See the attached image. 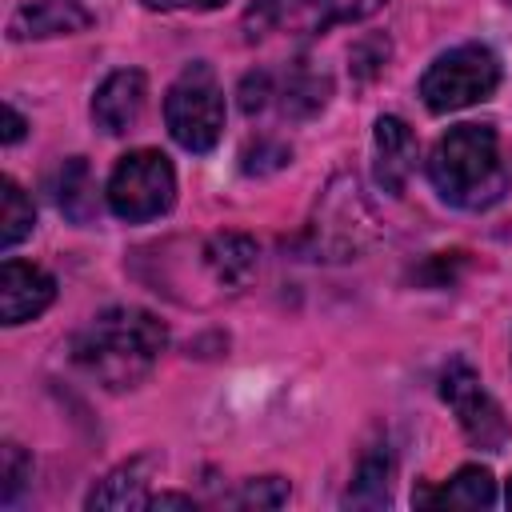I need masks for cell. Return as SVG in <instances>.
Instances as JSON below:
<instances>
[{
	"label": "cell",
	"mask_w": 512,
	"mask_h": 512,
	"mask_svg": "<svg viewBox=\"0 0 512 512\" xmlns=\"http://www.w3.org/2000/svg\"><path fill=\"white\" fill-rule=\"evenodd\" d=\"M164 344H168V328L152 312L116 304V308H104L100 316H92L76 332L72 360L96 384L124 392V388H136L152 372Z\"/></svg>",
	"instance_id": "6da1fadb"
},
{
	"label": "cell",
	"mask_w": 512,
	"mask_h": 512,
	"mask_svg": "<svg viewBox=\"0 0 512 512\" xmlns=\"http://www.w3.org/2000/svg\"><path fill=\"white\" fill-rule=\"evenodd\" d=\"M428 176H432L436 192L456 208L480 212V208L496 204L508 188L496 132L488 124L448 128L428 156Z\"/></svg>",
	"instance_id": "7a4b0ae2"
},
{
	"label": "cell",
	"mask_w": 512,
	"mask_h": 512,
	"mask_svg": "<svg viewBox=\"0 0 512 512\" xmlns=\"http://www.w3.org/2000/svg\"><path fill=\"white\" fill-rule=\"evenodd\" d=\"M376 216L356 184V176H336L320 204H316V216H312V228H308V248L316 260H356L372 240H376Z\"/></svg>",
	"instance_id": "3957f363"
},
{
	"label": "cell",
	"mask_w": 512,
	"mask_h": 512,
	"mask_svg": "<svg viewBox=\"0 0 512 512\" xmlns=\"http://www.w3.org/2000/svg\"><path fill=\"white\" fill-rule=\"evenodd\" d=\"M164 124H168L172 140L188 152L216 148V140L224 132V88L204 60L188 64L172 80V88L164 96Z\"/></svg>",
	"instance_id": "277c9868"
},
{
	"label": "cell",
	"mask_w": 512,
	"mask_h": 512,
	"mask_svg": "<svg viewBox=\"0 0 512 512\" xmlns=\"http://www.w3.org/2000/svg\"><path fill=\"white\" fill-rule=\"evenodd\" d=\"M500 84V60L484 44H460L428 64L420 76V96L432 112H456L476 100H488Z\"/></svg>",
	"instance_id": "5b68a950"
},
{
	"label": "cell",
	"mask_w": 512,
	"mask_h": 512,
	"mask_svg": "<svg viewBox=\"0 0 512 512\" xmlns=\"http://www.w3.org/2000/svg\"><path fill=\"white\" fill-rule=\"evenodd\" d=\"M104 196H108V208L120 220L140 224V220H152V216L172 208V200H176V172H172L164 152L136 148V152L120 156V164L108 176V192Z\"/></svg>",
	"instance_id": "8992f818"
},
{
	"label": "cell",
	"mask_w": 512,
	"mask_h": 512,
	"mask_svg": "<svg viewBox=\"0 0 512 512\" xmlns=\"http://www.w3.org/2000/svg\"><path fill=\"white\" fill-rule=\"evenodd\" d=\"M440 400L452 408V416L460 420L464 436L484 448V452H500L508 440V420L504 408L492 400V392L480 384V376L468 364H448L440 376Z\"/></svg>",
	"instance_id": "52a82bcc"
},
{
	"label": "cell",
	"mask_w": 512,
	"mask_h": 512,
	"mask_svg": "<svg viewBox=\"0 0 512 512\" xmlns=\"http://www.w3.org/2000/svg\"><path fill=\"white\" fill-rule=\"evenodd\" d=\"M56 296V280L28 264V260H4L0 268V316L4 324H24L40 316Z\"/></svg>",
	"instance_id": "ba28073f"
},
{
	"label": "cell",
	"mask_w": 512,
	"mask_h": 512,
	"mask_svg": "<svg viewBox=\"0 0 512 512\" xmlns=\"http://www.w3.org/2000/svg\"><path fill=\"white\" fill-rule=\"evenodd\" d=\"M144 96H148L144 72H136V68L112 72L96 88V96H92V120H96V128H104L108 136L128 132L140 120V112H144Z\"/></svg>",
	"instance_id": "9c48e42d"
},
{
	"label": "cell",
	"mask_w": 512,
	"mask_h": 512,
	"mask_svg": "<svg viewBox=\"0 0 512 512\" xmlns=\"http://www.w3.org/2000/svg\"><path fill=\"white\" fill-rule=\"evenodd\" d=\"M372 144H376V184L388 196H400L408 176H412V164H416V136H412V128L400 116H380Z\"/></svg>",
	"instance_id": "30bf717a"
},
{
	"label": "cell",
	"mask_w": 512,
	"mask_h": 512,
	"mask_svg": "<svg viewBox=\"0 0 512 512\" xmlns=\"http://www.w3.org/2000/svg\"><path fill=\"white\" fill-rule=\"evenodd\" d=\"M92 16L76 4V0H32L24 4L12 20H8V36L12 40H28V36H64V32H80L88 28Z\"/></svg>",
	"instance_id": "8fae6325"
},
{
	"label": "cell",
	"mask_w": 512,
	"mask_h": 512,
	"mask_svg": "<svg viewBox=\"0 0 512 512\" xmlns=\"http://www.w3.org/2000/svg\"><path fill=\"white\" fill-rule=\"evenodd\" d=\"M204 260H208L212 276H216L224 288H244V284L256 276L260 252H256V240L244 236V232H216V236L204 244Z\"/></svg>",
	"instance_id": "7c38bea8"
},
{
	"label": "cell",
	"mask_w": 512,
	"mask_h": 512,
	"mask_svg": "<svg viewBox=\"0 0 512 512\" xmlns=\"http://www.w3.org/2000/svg\"><path fill=\"white\" fill-rule=\"evenodd\" d=\"M148 480H152V456H136L108 472L84 500V508H144L148 504Z\"/></svg>",
	"instance_id": "4fadbf2b"
},
{
	"label": "cell",
	"mask_w": 512,
	"mask_h": 512,
	"mask_svg": "<svg viewBox=\"0 0 512 512\" xmlns=\"http://www.w3.org/2000/svg\"><path fill=\"white\" fill-rule=\"evenodd\" d=\"M56 204L68 220L92 224L96 220V180L84 156H68L56 172Z\"/></svg>",
	"instance_id": "5bb4252c"
},
{
	"label": "cell",
	"mask_w": 512,
	"mask_h": 512,
	"mask_svg": "<svg viewBox=\"0 0 512 512\" xmlns=\"http://www.w3.org/2000/svg\"><path fill=\"white\" fill-rule=\"evenodd\" d=\"M416 500H420V504H436V508H488V504L496 500V480H492L488 468L468 464V468H460L448 484H440L436 492H424V496H416Z\"/></svg>",
	"instance_id": "9a60e30c"
},
{
	"label": "cell",
	"mask_w": 512,
	"mask_h": 512,
	"mask_svg": "<svg viewBox=\"0 0 512 512\" xmlns=\"http://www.w3.org/2000/svg\"><path fill=\"white\" fill-rule=\"evenodd\" d=\"M380 8H384V0H300L292 8L288 24L300 32H328L332 24H352Z\"/></svg>",
	"instance_id": "2e32d148"
},
{
	"label": "cell",
	"mask_w": 512,
	"mask_h": 512,
	"mask_svg": "<svg viewBox=\"0 0 512 512\" xmlns=\"http://www.w3.org/2000/svg\"><path fill=\"white\" fill-rule=\"evenodd\" d=\"M276 96H280V104H284L288 116H312V112H320L324 100H328V76H320V72L296 64V68L284 76V84L276 88Z\"/></svg>",
	"instance_id": "e0dca14e"
},
{
	"label": "cell",
	"mask_w": 512,
	"mask_h": 512,
	"mask_svg": "<svg viewBox=\"0 0 512 512\" xmlns=\"http://www.w3.org/2000/svg\"><path fill=\"white\" fill-rule=\"evenodd\" d=\"M388 476H392V456L388 448H372L360 456V468H356V480L348 488V504H368V508H380L388 504Z\"/></svg>",
	"instance_id": "ac0fdd59"
},
{
	"label": "cell",
	"mask_w": 512,
	"mask_h": 512,
	"mask_svg": "<svg viewBox=\"0 0 512 512\" xmlns=\"http://www.w3.org/2000/svg\"><path fill=\"white\" fill-rule=\"evenodd\" d=\"M36 224V212H32V200L24 196V188L16 180H4L0 184V248L12 252Z\"/></svg>",
	"instance_id": "d6986e66"
},
{
	"label": "cell",
	"mask_w": 512,
	"mask_h": 512,
	"mask_svg": "<svg viewBox=\"0 0 512 512\" xmlns=\"http://www.w3.org/2000/svg\"><path fill=\"white\" fill-rule=\"evenodd\" d=\"M32 480V460L24 456V448L20 444H4L0 448V500L4 504H16V496H20V488Z\"/></svg>",
	"instance_id": "ffe728a7"
},
{
	"label": "cell",
	"mask_w": 512,
	"mask_h": 512,
	"mask_svg": "<svg viewBox=\"0 0 512 512\" xmlns=\"http://www.w3.org/2000/svg\"><path fill=\"white\" fill-rule=\"evenodd\" d=\"M288 500V484L280 476H260V480H248L236 496L240 508H280Z\"/></svg>",
	"instance_id": "44dd1931"
},
{
	"label": "cell",
	"mask_w": 512,
	"mask_h": 512,
	"mask_svg": "<svg viewBox=\"0 0 512 512\" xmlns=\"http://www.w3.org/2000/svg\"><path fill=\"white\" fill-rule=\"evenodd\" d=\"M288 156H292V152H288L284 144H276V140H256V144H248V148H244V156H240L244 164H240V168H244V172H252V176H268V172L284 168V164H288Z\"/></svg>",
	"instance_id": "7402d4cb"
},
{
	"label": "cell",
	"mask_w": 512,
	"mask_h": 512,
	"mask_svg": "<svg viewBox=\"0 0 512 512\" xmlns=\"http://www.w3.org/2000/svg\"><path fill=\"white\" fill-rule=\"evenodd\" d=\"M272 96H276V88H272V76H268V72H248V76H244V84H240V108H244L248 116H252V112H264Z\"/></svg>",
	"instance_id": "603a6c76"
},
{
	"label": "cell",
	"mask_w": 512,
	"mask_h": 512,
	"mask_svg": "<svg viewBox=\"0 0 512 512\" xmlns=\"http://www.w3.org/2000/svg\"><path fill=\"white\" fill-rule=\"evenodd\" d=\"M296 4H300V0H252L248 20H252L256 28H272V24H284Z\"/></svg>",
	"instance_id": "cb8c5ba5"
},
{
	"label": "cell",
	"mask_w": 512,
	"mask_h": 512,
	"mask_svg": "<svg viewBox=\"0 0 512 512\" xmlns=\"http://www.w3.org/2000/svg\"><path fill=\"white\" fill-rule=\"evenodd\" d=\"M148 8H160V12H176V8H196V12H208V8H220L224 0H144Z\"/></svg>",
	"instance_id": "d4e9b609"
},
{
	"label": "cell",
	"mask_w": 512,
	"mask_h": 512,
	"mask_svg": "<svg viewBox=\"0 0 512 512\" xmlns=\"http://www.w3.org/2000/svg\"><path fill=\"white\" fill-rule=\"evenodd\" d=\"M20 136H24V116L8 104V108H4V144H16Z\"/></svg>",
	"instance_id": "484cf974"
},
{
	"label": "cell",
	"mask_w": 512,
	"mask_h": 512,
	"mask_svg": "<svg viewBox=\"0 0 512 512\" xmlns=\"http://www.w3.org/2000/svg\"><path fill=\"white\" fill-rule=\"evenodd\" d=\"M144 508H184V512H192L196 504L188 500V496H176V492H160V496H148V504Z\"/></svg>",
	"instance_id": "4316f807"
},
{
	"label": "cell",
	"mask_w": 512,
	"mask_h": 512,
	"mask_svg": "<svg viewBox=\"0 0 512 512\" xmlns=\"http://www.w3.org/2000/svg\"><path fill=\"white\" fill-rule=\"evenodd\" d=\"M504 500H508V508H512V480H508V492H504Z\"/></svg>",
	"instance_id": "83f0119b"
},
{
	"label": "cell",
	"mask_w": 512,
	"mask_h": 512,
	"mask_svg": "<svg viewBox=\"0 0 512 512\" xmlns=\"http://www.w3.org/2000/svg\"><path fill=\"white\" fill-rule=\"evenodd\" d=\"M508 4H512V0H508Z\"/></svg>",
	"instance_id": "f1b7e54d"
}]
</instances>
